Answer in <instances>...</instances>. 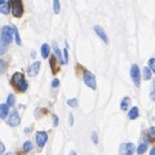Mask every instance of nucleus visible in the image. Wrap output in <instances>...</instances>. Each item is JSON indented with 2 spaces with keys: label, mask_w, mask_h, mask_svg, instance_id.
Listing matches in <instances>:
<instances>
[{
  "label": "nucleus",
  "mask_w": 155,
  "mask_h": 155,
  "mask_svg": "<svg viewBox=\"0 0 155 155\" xmlns=\"http://www.w3.org/2000/svg\"><path fill=\"white\" fill-rule=\"evenodd\" d=\"M14 104H16V97H14V94H9L8 98H7V105L8 106H14Z\"/></svg>",
  "instance_id": "b1692460"
},
{
  "label": "nucleus",
  "mask_w": 155,
  "mask_h": 155,
  "mask_svg": "<svg viewBox=\"0 0 155 155\" xmlns=\"http://www.w3.org/2000/svg\"><path fill=\"white\" fill-rule=\"evenodd\" d=\"M92 141H93V143H94V145L98 143V136H97V133H96V132L92 133Z\"/></svg>",
  "instance_id": "c85d7f7f"
},
{
  "label": "nucleus",
  "mask_w": 155,
  "mask_h": 155,
  "mask_svg": "<svg viewBox=\"0 0 155 155\" xmlns=\"http://www.w3.org/2000/svg\"><path fill=\"white\" fill-rule=\"evenodd\" d=\"M150 97H151V100H154V85L151 87V92H150Z\"/></svg>",
  "instance_id": "72a5a7b5"
},
{
  "label": "nucleus",
  "mask_w": 155,
  "mask_h": 155,
  "mask_svg": "<svg viewBox=\"0 0 155 155\" xmlns=\"http://www.w3.org/2000/svg\"><path fill=\"white\" fill-rule=\"evenodd\" d=\"M4 2H5V0H0V4H3Z\"/></svg>",
  "instance_id": "e433bc0d"
},
{
  "label": "nucleus",
  "mask_w": 155,
  "mask_h": 155,
  "mask_svg": "<svg viewBox=\"0 0 155 155\" xmlns=\"http://www.w3.org/2000/svg\"><path fill=\"white\" fill-rule=\"evenodd\" d=\"M60 9H61V5H60V0H53V12L56 14L60 13Z\"/></svg>",
  "instance_id": "4be33fe9"
},
{
  "label": "nucleus",
  "mask_w": 155,
  "mask_h": 155,
  "mask_svg": "<svg viewBox=\"0 0 155 155\" xmlns=\"http://www.w3.org/2000/svg\"><path fill=\"white\" fill-rule=\"evenodd\" d=\"M129 105H130V98L129 97H124V98L122 100V102H120V109H122L123 111H127Z\"/></svg>",
  "instance_id": "dca6fc26"
},
{
  "label": "nucleus",
  "mask_w": 155,
  "mask_h": 155,
  "mask_svg": "<svg viewBox=\"0 0 155 155\" xmlns=\"http://www.w3.org/2000/svg\"><path fill=\"white\" fill-rule=\"evenodd\" d=\"M4 153H5V146H4L3 142L0 141V155H3Z\"/></svg>",
  "instance_id": "2f4dec72"
},
{
  "label": "nucleus",
  "mask_w": 155,
  "mask_h": 155,
  "mask_svg": "<svg viewBox=\"0 0 155 155\" xmlns=\"http://www.w3.org/2000/svg\"><path fill=\"white\" fill-rule=\"evenodd\" d=\"M93 31L97 34V36H98L101 40L105 43V44H107L109 43V36H107V34H106V31L104 30V27L96 25V26H93Z\"/></svg>",
  "instance_id": "1a4fd4ad"
},
{
  "label": "nucleus",
  "mask_w": 155,
  "mask_h": 155,
  "mask_svg": "<svg viewBox=\"0 0 155 155\" xmlns=\"http://www.w3.org/2000/svg\"><path fill=\"white\" fill-rule=\"evenodd\" d=\"M40 61H35L34 64H31V66L27 69V74L30 76H36L39 74V70H40Z\"/></svg>",
  "instance_id": "9d476101"
},
{
  "label": "nucleus",
  "mask_w": 155,
  "mask_h": 155,
  "mask_svg": "<svg viewBox=\"0 0 155 155\" xmlns=\"http://www.w3.org/2000/svg\"><path fill=\"white\" fill-rule=\"evenodd\" d=\"M5 155H11V153H7V154H5Z\"/></svg>",
  "instance_id": "4c0bfd02"
},
{
  "label": "nucleus",
  "mask_w": 155,
  "mask_h": 155,
  "mask_svg": "<svg viewBox=\"0 0 155 155\" xmlns=\"http://www.w3.org/2000/svg\"><path fill=\"white\" fill-rule=\"evenodd\" d=\"M49 65H51V69H52L53 74H57V72H58V66H57V62H56V57L53 54L49 58Z\"/></svg>",
  "instance_id": "2eb2a0df"
},
{
  "label": "nucleus",
  "mask_w": 155,
  "mask_h": 155,
  "mask_svg": "<svg viewBox=\"0 0 155 155\" xmlns=\"http://www.w3.org/2000/svg\"><path fill=\"white\" fill-rule=\"evenodd\" d=\"M35 141H36V145L40 149L44 147V145L48 141V133L44 132V130H40V132H38L36 136H35Z\"/></svg>",
  "instance_id": "6e6552de"
},
{
  "label": "nucleus",
  "mask_w": 155,
  "mask_h": 155,
  "mask_svg": "<svg viewBox=\"0 0 155 155\" xmlns=\"http://www.w3.org/2000/svg\"><path fill=\"white\" fill-rule=\"evenodd\" d=\"M52 48H53V52H54V57L58 60V62H60V64H62V65H65V64H64V60H62V52H61L60 48H58V44H57L56 41L52 43Z\"/></svg>",
  "instance_id": "9b49d317"
},
{
  "label": "nucleus",
  "mask_w": 155,
  "mask_h": 155,
  "mask_svg": "<svg viewBox=\"0 0 155 155\" xmlns=\"http://www.w3.org/2000/svg\"><path fill=\"white\" fill-rule=\"evenodd\" d=\"M78 100L76 98H70V100H67V105L70 106V107H76L78 106Z\"/></svg>",
  "instance_id": "cd10ccee"
},
{
  "label": "nucleus",
  "mask_w": 155,
  "mask_h": 155,
  "mask_svg": "<svg viewBox=\"0 0 155 155\" xmlns=\"http://www.w3.org/2000/svg\"><path fill=\"white\" fill-rule=\"evenodd\" d=\"M83 80H84V83L85 85L88 87V88L91 89H96V76L92 74L91 71L88 70H84V75H83Z\"/></svg>",
  "instance_id": "423d86ee"
},
{
  "label": "nucleus",
  "mask_w": 155,
  "mask_h": 155,
  "mask_svg": "<svg viewBox=\"0 0 155 155\" xmlns=\"http://www.w3.org/2000/svg\"><path fill=\"white\" fill-rule=\"evenodd\" d=\"M136 151V146L132 142H124L119 147V155H133Z\"/></svg>",
  "instance_id": "0eeeda50"
},
{
  "label": "nucleus",
  "mask_w": 155,
  "mask_h": 155,
  "mask_svg": "<svg viewBox=\"0 0 155 155\" xmlns=\"http://www.w3.org/2000/svg\"><path fill=\"white\" fill-rule=\"evenodd\" d=\"M0 13H2V14H8L9 13L8 2H4L3 4H0Z\"/></svg>",
  "instance_id": "6ab92c4d"
},
{
  "label": "nucleus",
  "mask_w": 155,
  "mask_h": 155,
  "mask_svg": "<svg viewBox=\"0 0 155 155\" xmlns=\"http://www.w3.org/2000/svg\"><path fill=\"white\" fill-rule=\"evenodd\" d=\"M7 51H8V45L0 40V56H3L4 53H7Z\"/></svg>",
  "instance_id": "393cba45"
},
{
  "label": "nucleus",
  "mask_w": 155,
  "mask_h": 155,
  "mask_svg": "<svg viewBox=\"0 0 155 155\" xmlns=\"http://www.w3.org/2000/svg\"><path fill=\"white\" fill-rule=\"evenodd\" d=\"M8 114H9V106L7 104H0V118L7 119Z\"/></svg>",
  "instance_id": "f8f14e48"
},
{
  "label": "nucleus",
  "mask_w": 155,
  "mask_h": 155,
  "mask_svg": "<svg viewBox=\"0 0 155 155\" xmlns=\"http://www.w3.org/2000/svg\"><path fill=\"white\" fill-rule=\"evenodd\" d=\"M142 78H143L145 80H150L153 78V72L150 71V69H149L147 66L143 67V70H142Z\"/></svg>",
  "instance_id": "f3484780"
},
{
  "label": "nucleus",
  "mask_w": 155,
  "mask_h": 155,
  "mask_svg": "<svg viewBox=\"0 0 155 155\" xmlns=\"http://www.w3.org/2000/svg\"><path fill=\"white\" fill-rule=\"evenodd\" d=\"M7 118H8L7 124L11 125V127H17V125H19V123H21V116H19L17 110H12L11 114H8Z\"/></svg>",
  "instance_id": "39448f33"
},
{
  "label": "nucleus",
  "mask_w": 155,
  "mask_h": 155,
  "mask_svg": "<svg viewBox=\"0 0 155 155\" xmlns=\"http://www.w3.org/2000/svg\"><path fill=\"white\" fill-rule=\"evenodd\" d=\"M8 5H9V12H12V14L16 18H21L23 16L22 0H9Z\"/></svg>",
  "instance_id": "f03ea898"
},
{
  "label": "nucleus",
  "mask_w": 155,
  "mask_h": 155,
  "mask_svg": "<svg viewBox=\"0 0 155 155\" xmlns=\"http://www.w3.org/2000/svg\"><path fill=\"white\" fill-rule=\"evenodd\" d=\"M40 52H41V57L43 58H48L49 57V53H51V47L47 44V43H44V44L41 45L40 48Z\"/></svg>",
  "instance_id": "4468645a"
},
{
  "label": "nucleus",
  "mask_w": 155,
  "mask_h": 155,
  "mask_svg": "<svg viewBox=\"0 0 155 155\" xmlns=\"http://www.w3.org/2000/svg\"><path fill=\"white\" fill-rule=\"evenodd\" d=\"M130 78H132L133 84L138 88V87L141 85V71H140L138 65L133 64L132 66H130Z\"/></svg>",
  "instance_id": "20e7f679"
},
{
  "label": "nucleus",
  "mask_w": 155,
  "mask_h": 155,
  "mask_svg": "<svg viewBox=\"0 0 155 155\" xmlns=\"http://www.w3.org/2000/svg\"><path fill=\"white\" fill-rule=\"evenodd\" d=\"M149 69H150V71H151V72H154L155 71V58L154 57H151V58H150V60H149Z\"/></svg>",
  "instance_id": "a878e982"
},
{
  "label": "nucleus",
  "mask_w": 155,
  "mask_h": 155,
  "mask_svg": "<svg viewBox=\"0 0 155 155\" xmlns=\"http://www.w3.org/2000/svg\"><path fill=\"white\" fill-rule=\"evenodd\" d=\"M52 119H53V125H54V127H57L58 122H60V120H58V116H57L56 114H52Z\"/></svg>",
  "instance_id": "c756f323"
},
{
  "label": "nucleus",
  "mask_w": 155,
  "mask_h": 155,
  "mask_svg": "<svg viewBox=\"0 0 155 155\" xmlns=\"http://www.w3.org/2000/svg\"><path fill=\"white\" fill-rule=\"evenodd\" d=\"M60 87V80L58 79H53L52 81V88H58Z\"/></svg>",
  "instance_id": "7c9ffc66"
},
{
  "label": "nucleus",
  "mask_w": 155,
  "mask_h": 155,
  "mask_svg": "<svg viewBox=\"0 0 155 155\" xmlns=\"http://www.w3.org/2000/svg\"><path fill=\"white\" fill-rule=\"evenodd\" d=\"M31 149H32V143H31V141H26L25 143H23L22 150H23V151H25V153L31 151Z\"/></svg>",
  "instance_id": "5701e85b"
},
{
  "label": "nucleus",
  "mask_w": 155,
  "mask_h": 155,
  "mask_svg": "<svg viewBox=\"0 0 155 155\" xmlns=\"http://www.w3.org/2000/svg\"><path fill=\"white\" fill-rule=\"evenodd\" d=\"M150 155H155V147L150 149Z\"/></svg>",
  "instance_id": "f704fd0d"
},
{
  "label": "nucleus",
  "mask_w": 155,
  "mask_h": 155,
  "mask_svg": "<svg viewBox=\"0 0 155 155\" xmlns=\"http://www.w3.org/2000/svg\"><path fill=\"white\" fill-rule=\"evenodd\" d=\"M13 28V36H16V43L18 45H21L22 44V40H21V36H19V32H18V28L16 26H12Z\"/></svg>",
  "instance_id": "a211bd4d"
},
{
  "label": "nucleus",
  "mask_w": 155,
  "mask_h": 155,
  "mask_svg": "<svg viewBox=\"0 0 155 155\" xmlns=\"http://www.w3.org/2000/svg\"><path fill=\"white\" fill-rule=\"evenodd\" d=\"M69 124L70 125L74 124V116H72V114H69Z\"/></svg>",
  "instance_id": "473e14b6"
},
{
  "label": "nucleus",
  "mask_w": 155,
  "mask_h": 155,
  "mask_svg": "<svg viewBox=\"0 0 155 155\" xmlns=\"http://www.w3.org/2000/svg\"><path fill=\"white\" fill-rule=\"evenodd\" d=\"M62 60H64V64L65 65L69 62V51H67V45L64 48V58H62Z\"/></svg>",
  "instance_id": "bb28decb"
},
{
  "label": "nucleus",
  "mask_w": 155,
  "mask_h": 155,
  "mask_svg": "<svg viewBox=\"0 0 155 155\" xmlns=\"http://www.w3.org/2000/svg\"><path fill=\"white\" fill-rule=\"evenodd\" d=\"M146 150H147V143L142 142V143L137 147V154H138V155H142V154L146 153Z\"/></svg>",
  "instance_id": "aec40b11"
},
{
  "label": "nucleus",
  "mask_w": 155,
  "mask_h": 155,
  "mask_svg": "<svg viewBox=\"0 0 155 155\" xmlns=\"http://www.w3.org/2000/svg\"><path fill=\"white\" fill-rule=\"evenodd\" d=\"M138 116H140V110H138L137 106H134V107H132V109L128 111V118H129L130 120L137 119Z\"/></svg>",
  "instance_id": "ddd939ff"
},
{
  "label": "nucleus",
  "mask_w": 155,
  "mask_h": 155,
  "mask_svg": "<svg viewBox=\"0 0 155 155\" xmlns=\"http://www.w3.org/2000/svg\"><path fill=\"white\" fill-rule=\"evenodd\" d=\"M11 84H12V87L17 92H22V93H23V92H26L27 88H28V83L25 79L23 72H21V71H17V72H14V74L12 75Z\"/></svg>",
  "instance_id": "f257e3e1"
},
{
  "label": "nucleus",
  "mask_w": 155,
  "mask_h": 155,
  "mask_svg": "<svg viewBox=\"0 0 155 155\" xmlns=\"http://www.w3.org/2000/svg\"><path fill=\"white\" fill-rule=\"evenodd\" d=\"M8 69V62L5 60H0V74H4Z\"/></svg>",
  "instance_id": "412c9836"
},
{
  "label": "nucleus",
  "mask_w": 155,
  "mask_h": 155,
  "mask_svg": "<svg viewBox=\"0 0 155 155\" xmlns=\"http://www.w3.org/2000/svg\"><path fill=\"white\" fill-rule=\"evenodd\" d=\"M0 40L9 45L13 41V28L12 26H4L2 28V34H0Z\"/></svg>",
  "instance_id": "7ed1b4c3"
},
{
  "label": "nucleus",
  "mask_w": 155,
  "mask_h": 155,
  "mask_svg": "<svg viewBox=\"0 0 155 155\" xmlns=\"http://www.w3.org/2000/svg\"><path fill=\"white\" fill-rule=\"evenodd\" d=\"M69 155H76V153H75V151H71Z\"/></svg>",
  "instance_id": "c9c22d12"
}]
</instances>
